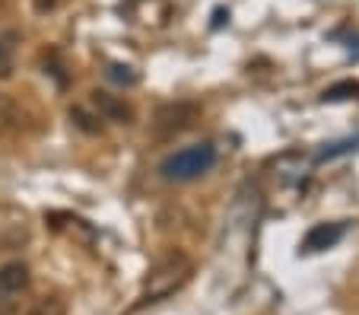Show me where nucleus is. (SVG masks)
Segmentation results:
<instances>
[{"label":"nucleus","mask_w":359,"mask_h":315,"mask_svg":"<svg viewBox=\"0 0 359 315\" xmlns=\"http://www.w3.org/2000/svg\"><path fill=\"white\" fill-rule=\"evenodd\" d=\"M191 267L194 264H191V258L184 252H169L165 258H159L147 277L143 302H156V300H163V296L175 293V290L191 277Z\"/></svg>","instance_id":"obj_1"},{"label":"nucleus","mask_w":359,"mask_h":315,"mask_svg":"<svg viewBox=\"0 0 359 315\" xmlns=\"http://www.w3.org/2000/svg\"><path fill=\"white\" fill-rule=\"evenodd\" d=\"M213 163H217V150L210 144L184 147V150L163 159V175L172 182H191V178H201L203 172H210Z\"/></svg>","instance_id":"obj_2"},{"label":"nucleus","mask_w":359,"mask_h":315,"mask_svg":"<svg viewBox=\"0 0 359 315\" xmlns=\"http://www.w3.org/2000/svg\"><path fill=\"white\" fill-rule=\"evenodd\" d=\"M201 118V109L194 102H165L156 109V118H153V134L156 138H175V134H184L191 124Z\"/></svg>","instance_id":"obj_3"},{"label":"nucleus","mask_w":359,"mask_h":315,"mask_svg":"<svg viewBox=\"0 0 359 315\" xmlns=\"http://www.w3.org/2000/svg\"><path fill=\"white\" fill-rule=\"evenodd\" d=\"M340 236H344V223H318V227L309 229V236L302 239V252H325V248L337 246Z\"/></svg>","instance_id":"obj_4"},{"label":"nucleus","mask_w":359,"mask_h":315,"mask_svg":"<svg viewBox=\"0 0 359 315\" xmlns=\"http://www.w3.org/2000/svg\"><path fill=\"white\" fill-rule=\"evenodd\" d=\"M29 287V267L22 261H10L0 267V302L7 296H16Z\"/></svg>","instance_id":"obj_5"},{"label":"nucleus","mask_w":359,"mask_h":315,"mask_svg":"<svg viewBox=\"0 0 359 315\" xmlns=\"http://www.w3.org/2000/svg\"><path fill=\"white\" fill-rule=\"evenodd\" d=\"M93 105L102 118H109V121H130V109L121 102L118 96L105 93V89H95L93 93Z\"/></svg>","instance_id":"obj_6"},{"label":"nucleus","mask_w":359,"mask_h":315,"mask_svg":"<svg viewBox=\"0 0 359 315\" xmlns=\"http://www.w3.org/2000/svg\"><path fill=\"white\" fill-rule=\"evenodd\" d=\"M10 74H13V48L0 39V80H7Z\"/></svg>","instance_id":"obj_7"},{"label":"nucleus","mask_w":359,"mask_h":315,"mask_svg":"<svg viewBox=\"0 0 359 315\" xmlns=\"http://www.w3.org/2000/svg\"><path fill=\"white\" fill-rule=\"evenodd\" d=\"M32 315H64V302L55 300V296H51V300H41L39 306L32 309Z\"/></svg>","instance_id":"obj_8"},{"label":"nucleus","mask_w":359,"mask_h":315,"mask_svg":"<svg viewBox=\"0 0 359 315\" xmlns=\"http://www.w3.org/2000/svg\"><path fill=\"white\" fill-rule=\"evenodd\" d=\"M109 76H111L115 83H128V86H130V83H137V74H134V70H130V67H121V64H111V67H109Z\"/></svg>","instance_id":"obj_9"},{"label":"nucleus","mask_w":359,"mask_h":315,"mask_svg":"<svg viewBox=\"0 0 359 315\" xmlns=\"http://www.w3.org/2000/svg\"><path fill=\"white\" fill-rule=\"evenodd\" d=\"M13 115H16V102L7 96V93H0V124L10 121Z\"/></svg>","instance_id":"obj_10"},{"label":"nucleus","mask_w":359,"mask_h":315,"mask_svg":"<svg viewBox=\"0 0 359 315\" xmlns=\"http://www.w3.org/2000/svg\"><path fill=\"white\" fill-rule=\"evenodd\" d=\"M57 7V0H35V10L39 13H48V10H55Z\"/></svg>","instance_id":"obj_11"},{"label":"nucleus","mask_w":359,"mask_h":315,"mask_svg":"<svg viewBox=\"0 0 359 315\" xmlns=\"http://www.w3.org/2000/svg\"><path fill=\"white\" fill-rule=\"evenodd\" d=\"M0 315H13V309H10V306H0Z\"/></svg>","instance_id":"obj_12"}]
</instances>
